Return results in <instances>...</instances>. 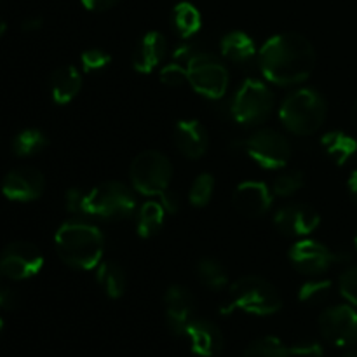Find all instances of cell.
I'll return each mask as SVG.
<instances>
[{
  "mask_svg": "<svg viewBox=\"0 0 357 357\" xmlns=\"http://www.w3.org/2000/svg\"><path fill=\"white\" fill-rule=\"evenodd\" d=\"M293 267L305 275H321L330 271L335 264L349 260L347 255L330 250L326 244L302 237L288 251Z\"/></svg>",
  "mask_w": 357,
  "mask_h": 357,
  "instance_id": "30bf717a",
  "label": "cell"
},
{
  "mask_svg": "<svg viewBox=\"0 0 357 357\" xmlns=\"http://www.w3.org/2000/svg\"><path fill=\"white\" fill-rule=\"evenodd\" d=\"M324 153L338 166H344L357 153V139L345 131H330L321 138Z\"/></svg>",
  "mask_w": 357,
  "mask_h": 357,
  "instance_id": "44dd1931",
  "label": "cell"
},
{
  "mask_svg": "<svg viewBox=\"0 0 357 357\" xmlns=\"http://www.w3.org/2000/svg\"><path fill=\"white\" fill-rule=\"evenodd\" d=\"M328 115V103L319 91L302 87L284 98L279 108V119L286 131L296 136H310L323 128Z\"/></svg>",
  "mask_w": 357,
  "mask_h": 357,
  "instance_id": "3957f363",
  "label": "cell"
},
{
  "mask_svg": "<svg viewBox=\"0 0 357 357\" xmlns=\"http://www.w3.org/2000/svg\"><path fill=\"white\" fill-rule=\"evenodd\" d=\"M272 201H274V192L264 181H243L236 187L232 195L234 208L241 215L248 218H258L264 216L271 209Z\"/></svg>",
  "mask_w": 357,
  "mask_h": 357,
  "instance_id": "2e32d148",
  "label": "cell"
},
{
  "mask_svg": "<svg viewBox=\"0 0 357 357\" xmlns=\"http://www.w3.org/2000/svg\"><path fill=\"white\" fill-rule=\"evenodd\" d=\"M167 52V42L160 31H146L142 37V40L136 45L135 52H132V68L138 73L149 75L152 73L160 63L164 61Z\"/></svg>",
  "mask_w": 357,
  "mask_h": 357,
  "instance_id": "ac0fdd59",
  "label": "cell"
},
{
  "mask_svg": "<svg viewBox=\"0 0 357 357\" xmlns=\"http://www.w3.org/2000/svg\"><path fill=\"white\" fill-rule=\"evenodd\" d=\"M171 21H173L176 33H180L183 38H188L201 30L202 16L194 3L180 2L174 6Z\"/></svg>",
  "mask_w": 357,
  "mask_h": 357,
  "instance_id": "484cf974",
  "label": "cell"
},
{
  "mask_svg": "<svg viewBox=\"0 0 357 357\" xmlns=\"http://www.w3.org/2000/svg\"><path fill=\"white\" fill-rule=\"evenodd\" d=\"M354 243H356V250H357V234H356V239H354Z\"/></svg>",
  "mask_w": 357,
  "mask_h": 357,
  "instance_id": "ee69618b",
  "label": "cell"
},
{
  "mask_svg": "<svg viewBox=\"0 0 357 357\" xmlns=\"http://www.w3.org/2000/svg\"><path fill=\"white\" fill-rule=\"evenodd\" d=\"M197 279L204 288L220 291L229 286V272L225 265L213 257H204L197 264Z\"/></svg>",
  "mask_w": 357,
  "mask_h": 357,
  "instance_id": "d4e9b609",
  "label": "cell"
},
{
  "mask_svg": "<svg viewBox=\"0 0 357 357\" xmlns=\"http://www.w3.org/2000/svg\"><path fill=\"white\" fill-rule=\"evenodd\" d=\"M2 330H3V323H2V317H0V335H2Z\"/></svg>",
  "mask_w": 357,
  "mask_h": 357,
  "instance_id": "7bdbcfd3",
  "label": "cell"
},
{
  "mask_svg": "<svg viewBox=\"0 0 357 357\" xmlns=\"http://www.w3.org/2000/svg\"><path fill=\"white\" fill-rule=\"evenodd\" d=\"M131 187L146 197L162 199L171 190L173 164L166 153L159 150H143L129 166Z\"/></svg>",
  "mask_w": 357,
  "mask_h": 357,
  "instance_id": "5b68a950",
  "label": "cell"
},
{
  "mask_svg": "<svg viewBox=\"0 0 357 357\" xmlns=\"http://www.w3.org/2000/svg\"><path fill=\"white\" fill-rule=\"evenodd\" d=\"M6 30H7V23L2 20V17H0V37H2V35L6 33Z\"/></svg>",
  "mask_w": 357,
  "mask_h": 357,
  "instance_id": "60d3db41",
  "label": "cell"
},
{
  "mask_svg": "<svg viewBox=\"0 0 357 357\" xmlns=\"http://www.w3.org/2000/svg\"><path fill=\"white\" fill-rule=\"evenodd\" d=\"M281 307V293L271 281L260 275H244L229 286V302L223 312L237 309L253 316H272Z\"/></svg>",
  "mask_w": 357,
  "mask_h": 357,
  "instance_id": "277c9868",
  "label": "cell"
},
{
  "mask_svg": "<svg viewBox=\"0 0 357 357\" xmlns=\"http://www.w3.org/2000/svg\"><path fill=\"white\" fill-rule=\"evenodd\" d=\"M321 215L309 204H286L274 215V225L289 237H307L319 227Z\"/></svg>",
  "mask_w": 357,
  "mask_h": 357,
  "instance_id": "9a60e30c",
  "label": "cell"
},
{
  "mask_svg": "<svg viewBox=\"0 0 357 357\" xmlns=\"http://www.w3.org/2000/svg\"><path fill=\"white\" fill-rule=\"evenodd\" d=\"M166 305V321L171 333L176 337H185L187 328L194 321L195 300L190 289L183 284H171L164 295Z\"/></svg>",
  "mask_w": 357,
  "mask_h": 357,
  "instance_id": "5bb4252c",
  "label": "cell"
},
{
  "mask_svg": "<svg viewBox=\"0 0 357 357\" xmlns=\"http://www.w3.org/2000/svg\"><path fill=\"white\" fill-rule=\"evenodd\" d=\"M49 145V139L44 131L37 128H28L17 132L13 139V152L17 157H33L44 152Z\"/></svg>",
  "mask_w": 357,
  "mask_h": 357,
  "instance_id": "4316f807",
  "label": "cell"
},
{
  "mask_svg": "<svg viewBox=\"0 0 357 357\" xmlns=\"http://www.w3.org/2000/svg\"><path fill=\"white\" fill-rule=\"evenodd\" d=\"M303 185H305V174L298 169H291L275 178L272 183V192L278 197H291L296 192L302 190Z\"/></svg>",
  "mask_w": 357,
  "mask_h": 357,
  "instance_id": "4dcf8cb0",
  "label": "cell"
},
{
  "mask_svg": "<svg viewBox=\"0 0 357 357\" xmlns=\"http://www.w3.org/2000/svg\"><path fill=\"white\" fill-rule=\"evenodd\" d=\"M321 335L337 347H351L357 342V310L351 303L328 307L319 317Z\"/></svg>",
  "mask_w": 357,
  "mask_h": 357,
  "instance_id": "7c38bea8",
  "label": "cell"
},
{
  "mask_svg": "<svg viewBox=\"0 0 357 357\" xmlns=\"http://www.w3.org/2000/svg\"><path fill=\"white\" fill-rule=\"evenodd\" d=\"M135 188L124 181H103L91 190L93 216L103 220H124L138 211Z\"/></svg>",
  "mask_w": 357,
  "mask_h": 357,
  "instance_id": "ba28073f",
  "label": "cell"
},
{
  "mask_svg": "<svg viewBox=\"0 0 357 357\" xmlns=\"http://www.w3.org/2000/svg\"><path fill=\"white\" fill-rule=\"evenodd\" d=\"M42 26H44V20L40 16H30L21 23L23 31H38Z\"/></svg>",
  "mask_w": 357,
  "mask_h": 357,
  "instance_id": "74e56055",
  "label": "cell"
},
{
  "mask_svg": "<svg viewBox=\"0 0 357 357\" xmlns=\"http://www.w3.org/2000/svg\"><path fill=\"white\" fill-rule=\"evenodd\" d=\"M347 190H349V195L352 197V201H354L357 204V169L352 171L351 176H349Z\"/></svg>",
  "mask_w": 357,
  "mask_h": 357,
  "instance_id": "f35d334b",
  "label": "cell"
},
{
  "mask_svg": "<svg viewBox=\"0 0 357 357\" xmlns=\"http://www.w3.org/2000/svg\"><path fill=\"white\" fill-rule=\"evenodd\" d=\"M188 84L208 100H220L227 94L230 73L223 61L209 52H195L187 65Z\"/></svg>",
  "mask_w": 357,
  "mask_h": 357,
  "instance_id": "52a82bcc",
  "label": "cell"
},
{
  "mask_svg": "<svg viewBox=\"0 0 357 357\" xmlns=\"http://www.w3.org/2000/svg\"><path fill=\"white\" fill-rule=\"evenodd\" d=\"M351 121H352V126H354V129L357 131V100L354 101V105H352V110H351Z\"/></svg>",
  "mask_w": 357,
  "mask_h": 357,
  "instance_id": "ab89813d",
  "label": "cell"
},
{
  "mask_svg": "<svg viewBox=\"0 0 357 357\" xmlns=\"http://www.w3.org/2000/svg\"><path fill=\"white\" fill-rule=\"evenodd\" d=\"M187 65L188 61H181L180 59V63H178L176 58H174L173 63L162 66L160 68V80H162V84L169 87H180L185 82H188Z\"/></svg>",
  "mask_w": 357,
  "mask_h": 357,
  "instance_id": "d6a6232c",
  "label": "cell"
},
{
  "mask_svg": "<svg viewBox=\"0 0 357 357\" xmlns=\"http://www.w3.org/2000/svg\"><path fill=\"white\" fill-rule=\"evenodd\" d=\"M331 281L330 279H310V281L303 282L300 286L298 298L303 303H319L328 298L331 291Z\"/></svg>",
  "mask_w": 357,
  "mask_h": 357,
  "instance_id": "1f68e13d",
  "label": "cell"
},
{
  "mask_svg": "<svg viewBox=\"0 0 357 357\" xmlns=\"http://www.w3.org/2000/svg\"><path fill=\"white\" fill-rule=\"evenodd\" d=\"M344 357H357V352H356V351H352V352H347V354H345Z\"/></svg>",
  "mask_w": 357,
  "mask_h": 357,
  "instance_id": "b9f144b4",
  "label": "cell"
},
{
  "mask_svg": "<svg viewBox=\"0 0 357 357\" xmlns=\"http://www.w3.org/2000/svg\"><path fill=\"white\" fill-rule=\"evenodd\" d=\"M20 305V295L10 284V279L6 275L0 274V309L3 310H13Z\"/></svg>",
  "mask_w": 357,
  "mask_h": 357,
  "instance_id": "d590c367",
  "label": "cell"
},
{
  "mask_svg": "<svg viewBox=\"0 0 357 357\" xmlns=\"http://www.w3.org/2000/svg\"><path fill=\"white\" fill-rule=\"evenodd\" d=\"M166 209L160 201H146L139 206L138 215H136V232L142 239H150L159 230L162 229L164 218H166Z\"/></svg>",
  "mask_w": 357,
  "mask_h": 357,
  "instance_id": "cb8c5ba5",
  "label": "cell"
},
{
  "mask_svg": "<svg viewBox=\"0 0 357 357\" xmlns=\"http://www.w3.org/2000/svg\"><path fill=\"white\" fill-rule=\"evenodd\" d=\"M185 337L190 342L192 352L201 357H216L223 351V333L208 319H194L187 328Z\"/></svg>",
  "mask_w": 357,
  "mask_h": 357,
  "instance_id": "d6986e66",
  "label": "cell"
},
{
  "mask_svg": "<svg viewBox=\"0 0 357 357\" xmlns=\"http://www.w3.org/2000/svg\"><path fill=\"white\" fill-rule=\"evenodd\" d=\"M215 176L211 173H201L188 190V201L194 208H206L215 194Z\"/></svg>",
  "mask_w": 357,
  "mask_h": 357,
  "instance_id": "f1b7e54d",
  "label": "cell"
},
{
  "mask_svg": "<svg viewBox=\"0 0 357 357\" xmlns=\"http://www.w3.org/2000/svg\"><path fill=\"white\" fill-rule=\"evenodd\" d=\"M173 143L181 155L197 160L204 157L209 149L208 129L197 119H181L174 124Z\"/></svg>",
  "mask_w": 357,
  "mask_h": 357,
  "instance_id": "e0dca14e",
  "label": "cell"
},
{
  "mask_svg": "<svg viewBox=\"0 0 357 357\" xmlns=\"http://www.w3.org/2000/svg\"><path fill=\"white\" fill-rule=\"evenodd\" d=\"M338 289L352 307H357V265H352L342 272L338 279Z\"/></svg>",
  "mask_w": 357,
  "mask_h": 357,
  "instance_id": "e575fe53",
  "label": "cell"
},
{
  "mask_svg": "<svg viewBox=\"0 0 357 357\" xmlns=\"http://www.w3.org/2000/svg\"><path fill=\"white\" fill-rule=\"evenodd\" d=\"M220 51L223 58L232 63H246L257 54V45L255 40L246 33V31L234 30L223 35L220 42Z\"/></svg>",
  "mask_w": 357,
  "mask_h": 357,
  "instance_id": "603a6c76",
  "label": "cell"
},
{
  "mask_svg": "<svg viewBox=\"0 0 357 357\" xmlns=\"http://www.w3.org/2000/svg\"><path fill=\"white\" fill-rule=\"evenodd\" d=\"M244 357H295L293 347H288L275 337H264L251 342L244 351Z\"/></svg>",
  "mask_w": 357,
  "mask_h": 357,
  "instance_id": "83f0119b",
  "label": "cell"
},
{
  "mask_svg": "<svg viewBox=\"0 0 357 357\" xmlns=\"http://www.w3.org/2000/svg\"><path fill=\"white\" fill-rule=\"evenodd\" d=\"M275 98L271 87L258 79H246L232 100V117L241 126H260L271 117Z\"/></svg>",
  "mask_w": 357,
  "mask_h": 357,
  "instance_id": "8992f818",
  "label": "cell"
},
{
  "mask_svg": "<svg viewBox=\"0 0 357 357\" xmlns=\"http://www.w3.org/2000/svg\"><path fill=\"white\" fill-rule=\"evenodd\" d=\"M44 267V255L35 244L28 241H16L6 246L0 255V274L10 281H24Z\"/></svg>",
  "mask_w": 357,
  "mask_h": 357,
  "instance_id": "8fae6325",
  "label": "cell"
},
{
  "mask_svg": "<svg viewBox=\"0 0 357 357\" xmlns=\"http://www.w3.org/2000/svg\"><path fill=\"white\" fill-rule=\"evenodd\" d=\"M244 150L264 169H279L291 159V145L288 138L271 128L255 131L244 143Z\"/></svg>",
  "mask_w": 357,
  "mask_h": 357,
  "instance_id": "9c48e42d",
  "label": "cell"
},
{
  "mask_svg": "<svg viewBox=\"0 0 357 357\" xmlns=\"http://www.w3.org/2000/svg\"><path fill=\"white\" fill-rule=\"evenodd\" d=\"M110 63H112V56L108 54L105 49H100V47L87 49V51H84L82 56H80V65H82V70L89 73L100 72V70L107 68Z\"/></svg>",
  "mask_w": 357,
  "mask_h": 357,
  "instance_id": "836d02e7",
  "label": "cell"
},
{
  "mask_svg": "<svg viewBox=\"0 0 357 357\" xmlns=\"http://www.w3.org/2000/svg\"><path fill=\"white\" fill-rule=\"evenodd\" d=\"M51 96L56 105H68L82 89V73L77 66L65 65L56 68L49 80Z\"/></svg>",
  "mask_w": 357,
  "mask_h": 357,
  "instance_id": "ffe728a7",
  "label": "cell"
},
{
  "mask_svg": "<svg viewBox=\"0 0 357 357\" xmlns=\"http://www.w3.org/2000/svg\"><path fill=\"white\" fill-rule=\"evenodd\" d=\"M86 9L93 10V13H103V10L112 9L119 3V0H80Z\"/></svg>",
  "mask_w": 357,
  "mask_h": 357,
  "instance_id": "8d00e7d4",
  "label": "cell"
},
{
  "mask_svg": "<svg viewBox=\"0 0 357 357\" xmlns=\"http://www.w3.org/2000/svg\"><path fill=\"white\" fill-rule=\"evenodd\" d=\"M96 282L103 289L105 295L112 300L121 298L128 288V278L126 272L117 261L101 260V264L96 267Z\"/></svg>",
  "mask_w": 357,
  "mask_h": 357,
  "instance_id": "7402d4cb",
  "label": "cell"
},
{
  "mask_svg": "<svg viewBox=\"0 0 357 357\" xmlns=\"http://www.w3.org/2000/svg\"><path fill=\"white\" fill-rule=\"evenodd\" d=\"M260 70L268 82L281 87L300 86L316 68L312 42L296 31L272 35L258 52Z\"/></svg>",
  "mask_w": 357,
  "mask_h": 357,
  "instance_id": "6da1fadb",
  "label": "cell"
},
{
  "mask_svg": "<svg viewBox=\"0 0 357 357\" xmlns=\"http://www.w3.org/2000/svg\"><path fill=\"white\" fill-rule=\"evenodd\" d=\"M44 190V173L31 166H21L9 171L2 181V194L14 202L37 201Z\"/></svg>",
  "mask_w": 357,
  "mask_h": 357,
  "instance_id": "4fadbf2b",
  "label": "cell"
},
{
  "mask_svg": "<svg viewBox=\"0 0 357 357\" xmlns=\"http://www.w3.org/2000/svg\"><path fill=\"white\" fill-rule=\"evenodd\" d=\"M65 208L72 213L73 218H91V190H84L80 187H72L65 194Z\"/></svg>",
  "mask_w": 357,
  "mask_h": 357,
  "instance_id": "f546056e",
  "label": "cell"
},
{
  "mask_svg": "<svg viewBox=\"0 0 357 357\" xmlns=\"http://www.w3.org/2000/svg\"><path fill=\"white\" fill-rule=\"evenodd\" d=\"M54 246L65 265L75 271H93L103 260L105 237L86 218H72L58 229Z\"/></svg>",
  "mask_w": 357,
  "mask_h": 357,
  "instance_id": "7a4b0ae2",
  "label": "cell"
}]
</instances>
